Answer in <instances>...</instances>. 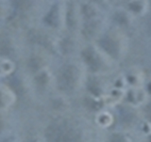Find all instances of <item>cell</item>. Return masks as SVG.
Here are the masks:
<instances>
[{"instance_id":"8","label":"cell","mask_w":151,"mask_h":142,"mask_svg":"<svg viewBox=\"0 0 151 142\" xmlns=\"http://www.w3.org/2000/svg\"><path fill=\"white\" fill-rule=\"evenodd\" d=\"M47 139L49 142H78V138L74 131L60 125L48 128Z\"/></svg>"},{"instance_id":"12","label":"cell","mask_w":151,"mask_h":142,"mask_svg":"<svg viewBox=\"0 0 151 142\" xmlns=\"http://www.w3.org/2000/svg\"><path fill=\"white\" fill-rule=\"evenodd\" d=\"M133 15L123 9H117L111 14V21L118 27H129L132 23Z\"/></svg>"},{"instance_id":"6","label":"cell","mask_w":151,"mask_h":142,"mask_svg":"<svg viewBox=\"0 0 151 142\" xmlns=\"http://www.w3.org/2000/svg\"><path fill=\"white\" fill-rule=\"evenodd\" d=\"M79 68L73 62L64 63L59 70L58 85L64 91H72L77 87L79 79Z\"/></svg>"},{"instance_id":"22","label":"cell","mask_w":151,"mask_h":142,"mask_svg":"<svg viewBox=\"0 0 151 142\" xmlns=\"http://www.w3.org/2000/svg\"><path fill=\"white\" fill-rule=\"evenodd\" d=\"M147 27H148V30L151 32V16L148 18V20H147Z\"/></svg>"},{"instance_id":"2","label":"cell","mask_w":151,"mask_h":142,"mask_svg":"<svg viewBox=\"0 0 151 142\" xmlns=\"http://www.w3.org/2000/svg\"><path fill=\"white\" fill-rule=\"evenodd\" d=\"M41 21L45 26L55 32L65 29V0H53Z\"/></svg>"},{"instance_id":"15","label":"cell","mask_w":151,"mask_h":142,"mask_svg":"<svg viewBox=\"0 0 151 142\" xmlns=\"http://www.w3.org/2000/svg\"><path fill=\"white\" fill-rule=\"evenodd\" d=\"M16 69V63L13 60L0 56V77L9 76Z\"/></svg>"},{"instance_id":"18","label":"cell","mask_w":151,"mask_h":142,"mask_svg":"<svg viewBox=\"0 0 151 142\" xmlns=\"http://www.w3.org/2000/svg\"><path fill=\"white\" fill-rule=\"evenodd\" d=\"M84 103H85V106H86V107L91 110H97V109H99V107H100V103H99L97 101L93 100V98H90V97L85 98Z\"/></svg>"},{"instance_id":"3","label":"cell","mask_w":151,"mask_h":142,"mask_svg":"<svg viewBox=\"0 0 151 142\" xmlns=\"http://www.w3.org/2000/svg\"><path fill=\"white\" fill-rule=\"evenodd\" d=\"M80 59L86 67L92 72L100 71L106 63V60L110 59L98 48L96 44H89L79 50Z\"/></svg>"},{"instance_id":"11","label":"cell","mask_w":151,"mask_h":142,"mask_svg":"<svg viewBox=\"0 0 151 142\" xmlns=\"http://www.w3.org/2000/svg\"><path fill=\"white\" fill-rule=\"evenodd\" d=\"M79 11L83 22L100 18V7L89 0L79 1Z\"/></svg>"},{"instance_id":"19","label":"cell","mask_w":151,"mask_h":142,"mask_svg":"<svg viewBox=\"0 0 151 142\" xmlns=\"http://www.w3.org/2000/svg\"><path fill=\"white\" fill-rule=\"evenodd\" d=\"M88 88L93 95L98 96L99 94H100V88H99L97 83L96 81H93V80H92V81H90L88 83Z\"/></svg>"},{"instance_id":"5","label":"cell","mask_w":151,"mask_h":142,"mask_svg":"<svg viewBox=\"0 0 151 142\" xmlns=\"http://www.w3.org/2000/svg\"><path fill=\"white\" fill-rule=\"evenodd\" d=\"M49 54L52 53L42 47L30 44L24 58L26 68L34 74L45 69L47 64V56Z\"/></svg>"},{"instance_id":"25","label":"cell","mask_w":151,"mask_h":142,"mask_svg":"<svg viewBox=\"0 0 151 142\" xmlns=\"http://www.w3.org/2000/svg\"><path fill=\"white\" fill-rule=\"evenodd\" d=\"M126 1H129V0H126Z\"/></svg>"},{"instance_id":"13","label":"cell","mask_w":151,"mask_h":142,"mask_svg":"<svg viewBox=\"0 0 151 142\" xmlns=\"http://www.w3.org/2000/svg\"><path fill=\"white\" fill-rule=\"evenodd\" d=\"M148 0H129L127 2L126 9L133 16H143L148 9Z\"/></svg>"},{"instance_id":"16","label":"cell","mask_w":151,"mask_h":142,"mask_svg":"<svg viewBox=\"0 0 151 142\" xmlns=\"http://www.w3.org/2000/svg\"><path fill=\"white\" fill-rule=\"evenodd\" d=\"M15 95L7 86H0V106H9L13 103Z\"/></svg>"},{"instance_id":"24","label":"cell","mask_w":151,"mask_h":142,"mask_svg":"<svg viewBox=\"0 0 151 142\" xmlns=\"http://www.w3.org/2000/svg\"><path fill=\"white\" fill-rule=\"evenodd\" d=\"M148 116H149L150 120H151V106H150L149 108H148Z\"/></svg>"},{"instance_id":"9","label":"cell","mask_w":151,"mask_h":142,"mask_svg":"<svg viewBox=\"0 0 151 142\" xmlns=\"http://www.w3.org/2000/svg\"><path fill=\"white\" fill-rule=\"evenodd\" d=\"M102 21L100 18L84 21L79 28L78 35L87 41H96L102 34Z\"/></svg>"},{"instance_id":"1","label":"cell","mask_w":151,"mask_h":142,"mask_svg":"<svg viewBox=\"0 0 151 142\" xmlns=\"http://www.w3.org/2000/svg\"><path fill=\"white\" fill-rule=\"evenodd\" d=\"M29 45L25 28L12 20L3 24L0 28V56L13 61L24 59Z\"/></svg>"},{"instance_id":"14","label":"cell","mask_w":151,"mask_h":142,"mask_svg":"<svg viewBox=\"0 0 151 142\" xmlns=\"http://www.w3.org/2000/svg\"><path fill=\"white\" fill-rule=\"evenodd\" d=\"M15 13L14 0H0V23L9 20Z\"/></svg>"},{"instance_id":"10","label":"cell","mask_w":151,"mask_h":142,"mask_svg":"<svg viewBox=\"0 0 151 142\" xmlns=\"http://www.w3.org/2000/svg\"><path fill=\"white\" fill-rule=\"evenodd\" d=\"M74 34L63 35L59 37L58 40V54H60L63 56H70L72 54H75L77 51V41L73 36Z\"/></svg>"},{"instance_id":"17","label":"cell","mask_w":151,"mask_h":142,"mask_svg":"<svg viewBox=\"0 0 151 142\" xmlns=\"http://www.w3.org/2000/svg\"><path fill=\"white\" fill-rule=\"evenodd\" d=\"M49 81H50V73L46 68L35 73L34 82L39 88H45L49 84Z\"/></svg>"},{"instance_id":"21","label":"cell","mask_w":151,"mask_h":142,"mask_svg":"<svg viewBox=\"0 0 151 142\" xmlns=\"http://www.w3.org/2000/svg\"><path fill=\"white\" fill-rule=\"evenodd\" d=\"M111 142H124V140H123L121 138H119L118 136H114V138L111 139Z\"/></svg>"},{"instance_id":"20","label":"cell","mask_w":151,"mask_h":142,"mask_svg":"<svg viewBox=\"0 0 151 142\" xmlns=\"http://www.w3.org/2000/svg\"><path fill=\"white\" fill-rule=\"evenodd\" d=\"M89 1H91L93 3H94L96 5H97L98 7H104L107 3V0H89Z\"/></svg>"},{"instance_id":"7","label":"cell","mask_w":151,"mask_h":142,"mask_svg":"<svg viewBox=\"0 0 151 142\" xmlns=\"http://www.w3.org/2000/svg\"><path fill=\"white\" fill-rule=\"evenodd\" d=\"M82 23L79 11V1L65 0V29L71 34H76L78 33Z\"/></svg>"},{"instance_id":"23","label":"cell","mask_w":151,"mask_h":142,"mask_svg":"<svg viewBox=\"0 0 151 142\" xmlns=\"http://www.w3.org/2000/svg\"><path fill=\"white\" fill-rule=\"evenodd\" d=\"M147 91L151 94V82H149L147 84Z\"/></svg>"},{"instance_id":"4","label":"cell","mask_w":151,"mask_h":142,"mask_svg":"<svg viewBox=\"0 0 151 142\" xmlns=\"http://www.w3.org/2000/svg\"><path fill=\"white\" fill-rule=\"evenodd\" d=\"M121 39L119 35L113 33H102L94 44L110 59H118L125 52L124 44Z\"/></svg>"}]
</instances>
